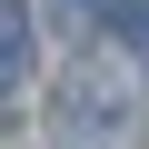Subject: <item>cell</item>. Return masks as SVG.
<instances>
[{"instance_id":"3957f363","label":"cell","mask_w":149,"mask_h":149,"mask_svg":"<svg viewBox=\"0 0 149 149\" xmlns=\"http://www.w3.org/2000/svg\"><path fill=\"white\" fill-rule=\"evenodd\" d=\"M40 10H50V20L70 30V20H90V10H100V0H40Z\"/></svg>"},{"instance_id":"6da1fadb","label":"cell","mask_w":149,"mask_h":149,"mask_svg":"<svg viewBox=\"0 0 149 149\" xmlns=\"http://www.w3.org/2000/svg\"><path fill=\"white\" fill-rule=\"evenodd\" d=\"M60 149H100L109 129H119V90L109 80H90V70H70V80H60Z\"/></svg>"},{"instance_id":"7a4b0ae2","label":"cell","mask_w":149,"mask_h":149,"mask_svg":"<svg viewBox=\"0 0 149 149\" xmlns=\"http://www.w3.org/2000/svg\"><path fill=\"white\" fill-rule=\"evenodd\" d=\"M119 40H129V50H149V0H119Z\"/></svg>"}]
</instances>
